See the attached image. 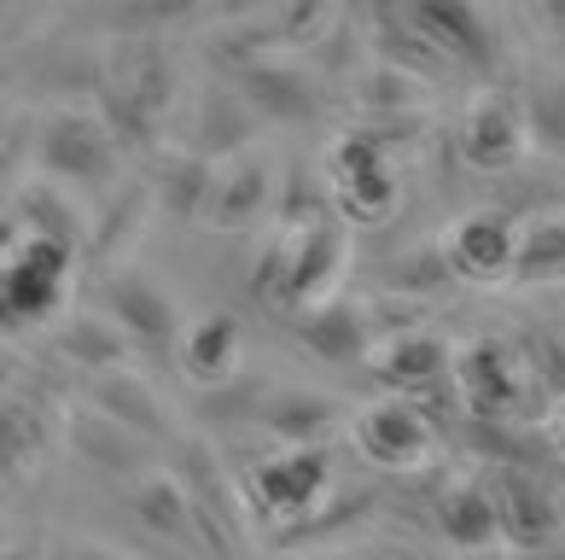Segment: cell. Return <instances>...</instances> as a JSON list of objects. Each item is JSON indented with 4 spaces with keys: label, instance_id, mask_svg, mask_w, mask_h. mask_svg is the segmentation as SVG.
Masks as SVG:
<instances>
[{
    "label": "cell",
    "instance_id": "6da1fadb",
    "mask_svg": "<svg viewBox=\"0 0 565 560\" xmlns=\"http://www.w3.org/2000/svg\"><path fill=\"white\" fill-rule=\"evenodd\" d=\"M35 158L58 187H106L122 163V147L94 106H53L35 129Z\"/></svg>",
    "mask_w": 565,
    "mask_h": 560
},
{
    "label": "cell",
    "instance_id": "7a4b0ae2",
    "mask_svg": "<svg viewBox=\"0 0 565 560\" xmlns=\"http://www.w3.org/2000/svg\"><path fill=\"white\" fill-rule=\"evenodd\" d=\"M106 321L117 327L122 339H129V350H140V357H158L170 362L186 327H181V309L175 298L158 286V275H140V268H111L106 275Z\"/></svg>",
    "mask_w": 565,
    "mask_h": 560
},
{
    "label": "cell",
    "instance_id": "3957f363",
    "mask_svg": "<svg viewBox=\"0 0 565 560\" xmlns=\"http://www.w3.org/2000/svg\"><path fill=\"white\" fill-rule=\"evenodd\" d=\"M71 263H76V245H58V240H24L7 268H0V321L12 327H35L47 321L58 304H65V281H71Z\"/></svg>",
    "mask_w": 565,
    "mask_h": 560
},
{
    "label": "cell",
    "instance_id": "277c9868",
    "mask_svg": "<svg viewBox=\"0 0 565 560\" xmlns=\"http://www.w3.org/2000/svg\"><path fill=\"white\" fill-rule=\"evenodd\" d=\"M332 496V450L321 444H286L275 462L250 473V503L275 520H309Z\"/></svg>",
    "mask_w": 565,
    "mask_h": 560
},
{
    "label": "cell",
    "instance_id": "5b68a950",
    "mask_svg": "<svg viewBox=\"0 0 565 560\" xmlns=\"http://www.w3.org/2000/svg\"><path fill=\"white\" fill-rule=\"evenodd\" d=\"M403 24L449 65H495V35L472 0H403Z\"/></svg>",
    "mask_w": 565,
    "mask_h": 560
},
{
    "label": "cell",
    "instance_id": "8992f818",
    "mask_svg": "<svg viewBox=\"0 0 565 560\" xmlns=\"http://www.w3.org/2000/svg\"><path fill=\"white\" fill-rule=\"evenodd\" d=\"M355 450L367 455L373 467H391V473H408L426 462L431 450V421L414 398H391V403H373L355 414Z\"/></svg>",
    "mask_w": 565,
    "mask_h": 560
},
{
    "label": "cell",
    "instance_id": "52a82bcc",
    "mask_svg": "<svg viewBox=\"0 0 565 560\" xmlns=\"http://www.w3.org/2000/svg\"><path fill=\"white\" fill-rule=\"evenodd\" d=\"M444 263L460 281H501L519 263V222L501 211H472L449 228L444 240Z\"/></svg>",
    "mask_w": 565,
    "mask_h": 560
},
{
    "label": "cell",
    "instance_id": "ba28073f",
    "mask_svg": "<svg viewBox=\"0 0 565 560\" xmlns=\"http://www.w3.org/2000/svg\"><path fill=\"white\" fill-rule=\"evenodd\" d=\"M460 152H467L478 170H508L525 152V112L501 94L472 99L467 123H460Z\"/></svg>",
    "mask_w": 565,
    "mask_h": 560
},
{
    "label": "cell",
    "instance_id": "9c48e42d",
    "mask_svg": "<svg viewBox=\"0 0 565 560\" xmlns=\"http://www.w3.org/2000/svg\"><path fill=\"white\" fill-rule=\"evenodd\" d=\"M47 444H53V409L30 398V391H12L0 403V479L30 473L47 455Z\"/></svg>",
    "mask_w": 565,
    "mask_h": 560
},
{
    "label": "cell",
    "instance_id": "30bf717a",
    "mask_svg": "<svg viewBox=\"0 0 565 560\" xmlns=\"http://www.w3.org/2000/svg\"><path fill=\"white\" fill-rule=\"evenodd\" d=\"M94 409H99V414H111L117 426H129L135 439H152V444L170 439V426H163L170 414H163L158 391L146 385V373H129V368L99 373V380H94Z\"/></svg>",
    "mask_w": 565,
    "mask_h": 560
},
{
    "label": "cell",
    "instance_id": "8fae6325",
    "mask_svg": "<svg viewBox=\"0 0 565 560\" xmlns=\"http://www.w3.org/2000/svg\"><path fill=\"white\" fill-rule=\"evenodd\" d=\"M339 204L355 222H373L396 204V181H391L373 140H350V147L339 152Z\"/></svg>",
    "mask_w": 565,
    "mask_h": 560
},
{
    "label": "cell",
    "instance_id": "7c38bea8",
    "mask_svg": "<svg viewBox=\"0 0 565 560\" xmlns=\"http://www.w3.org/2000/svg\"><path fill=\"white\" fill-rule=\"evenodd\" d=\"M495 496V514H501V531L525 549H542L559 537V503L542 490L531 473H508V485L490 490Z\"/></svg>",
    "mask_w": 565,
    "mask_h": 560
},
{
    "label": "cell",
    "instance_id": "4fadbf2b",
    "mask_svg": "<svg viewBox=\"0 0 565 560\" xmlns=\"http://www.w3.org/2000/svg\"><path fill=\"white\" fill-rule=\"evenodd\" d=\"M71 450L94 473H117V479H140L146 473V439L117 426L111 414H76L71 421Z\"/></svg>",
    "mask_w": 565,
    "mask_h": 560
},
{
    "label": "cell",
    "instance_id": "5bb4252c",
    "mask_svg": "<svg viewBox=\"0 0 565 560\" xmlns=\"http://www.w3.org/2000/svg\"><path fill=\"white\" fill-rule=\"evenodd\" d=\"M239 345H245L239 316L216 309V316H204L199 327H186V339H181V362H186V373H193V380L216 385V380H227V373L239 368Z\"/></svg>",
    "mask_w": 565,
    "mask_h": 560
},
{
    "label": "cell",
    "instance_id": "9a60e30c",
    "mask_svg": "<svg viewBox=\"0 0 565 560\" xmlns=\"http://www.w3.org/2000/svg\"><path fill=\"white\" fill-rule=\"evenodd\" d=\"M437 531L449 537L455 549H484L501 537V514H495V496L490 490H472V485H455L444 490V503H437Z\"/></svg>",
    "mask_w": 565,
    "mask_h": 560
},
{
    "label": "cell",
    "instance_id": "2e32d148",
    "mask_svg": "<svg viewBox=\"0 0 565 560\" xmlns=\"http://www.w3.org/2000/svg\"><path fill=\"white\" fill-rule=\"evenodd\" d=\"M58 357L82 373H117L129 362V339H122L106 316H71L58 327Z\"/></svg>",
    "mask_w": 565,
    "mask_h": 560
},
{
    "label": "cell",
    "instance_id": "e0dca14e",
    "mask_svg": "<svg viewBox=\"0 0 565 560\" xmlns=\"http://www.w3.org/2000/svg\"><path fill=\"white\" fill-rule=\"evenodd\" d=\"M467 403L478 414H501L508 403H519V373L508 368L501 345H478L467 357Z\"/></svg>",
    "mask_w": 565,
    "mask_h": 560
},
{
    "label": "cell",
    "instance_id": "ac0fdd59",
    "mask_svg": "<svg viewBox=\"0 0 565 560\" xmlns=\"http://www.w3.org/2000/svg\"><path fill=\"white\" fill-rule=\"evenodd\" d=\"M513 275H525V281H565V216H542L531 228H519Z\"/></svg>",
    "mask_w": 565,
    "mask_h": 560
},
{
    "label": "cell",
    "instance_id": "d6986e66",
    "mask_svg": "<svg viewBox=\"0 0 565 560\" xmlns=\"http://www.w3.org/2000/svg\"><path fill=\"white\" fill-rule=\"evenodd\" d=\"M257 421H263L268 432H280L286 444H316L321 421H332V403H327V398H309V391H280V398L268 403Z\"/></svg>",
    "mask_w": 565,
    "mask_h": 560
},
{
    "label": "cell",
    "instance_id": "ffe728a7",
    "mask_svg": "<svg viewBox=\"0 0 565 560\" xmlns=\"http://www.w3.org/2000/svg\"><path fill=\"white\" fill-rule=\"evenodd\" d=\"M239 88L250 106H263V112H280V117H309L316 112V94L303 88L298 76H286V71H268V65H250L239 76Z\"/></svg>",
    "mask_w": 565,
    "mask_h": 560
},
{
    "label": "cell",
    "instance_id": "44dd1931",
    "mask_svg": "<svg viewBox=\"0 0 565 560\" xmlns=\"http://www.w3.org/2000/svg\"><path fill=\"white\" fill-rule=\"evenodd\" d=\"M263 193H268V176L257 170V163H245V170H227V176H216L211 216H216V222H239V216L257 211Z\"/></svg>",
    "mask_w": 565,
    "mask_h": 560
},
{
    "label": "cell",
    "instance_id": "7402d4cb",
    "mask_svg": "<svg viewBox=\"0 0 565 560\" xmlns=\"http://www.w3.org/2000/svg\"><path fill=\"white\" fill-rule=\"evenodd\" d=\"M391 380L403 385V391H414L420 380H444L449 373V350L437 345V339H408V345H396L391 350Z\"/></svg>",
    "mask_w": 565,
    "mask_h": 560
},
{
    "label": "cell",
    "instance_id": "603a6c76",
    "mask_svg": "<svg viewBox=\"0 0 565 560\" xmlns=\"http://www.w3.org/2000/svg\"><path fill=\"white\" fill-rule=\"evenodd\" d=\"M53 560H135V554H122L111 543H94V537H58Z\"/></svg>",
    "mask_w": 565,
    "mask_h": 560
},
{
    "label": "cell",
    "instance_id": "cb8c5ba5",
    "mask_svg": "<svg viewBox=\"0 0 565 560\" xmlns=\"http://www.w3.org/2000/svg\"><path fill=\"white\" fill-rule=\"evenodd\" d=\"M0 560H41V554L24 549V543H7V549H0Z\"/></svg>",
    "mask_w": 565,
    "mask_h": 560
},
{
    "label": "cell",
    "instance_id": "d4e9b609",
    "mask_svg": "<svg viewBox=\"0 0 565 560\" xmlns=\"http://www.w3.org/2000/svg\"><path fill=\"white\" fill-rule=\"evenodd\" d=\"M559 455H565V414H559Z\"/></svg>",
    "mask_w": 565,
    "mask_h": 560
},
{
    "label": "cell",
    "instance_id": "484cf974",
    "mask_svg": "<svg viewBox=\"0 0 565 560\" xmlns=\"http://www.w3.org/2000/svg\"><path fill=\"white\" fill-rule=\"evenodd\" d=\"M0 549H7V531H0Z\"/></svg>",
    "mask_w": 565,
    "mask_h": 560
}]
</instances>
